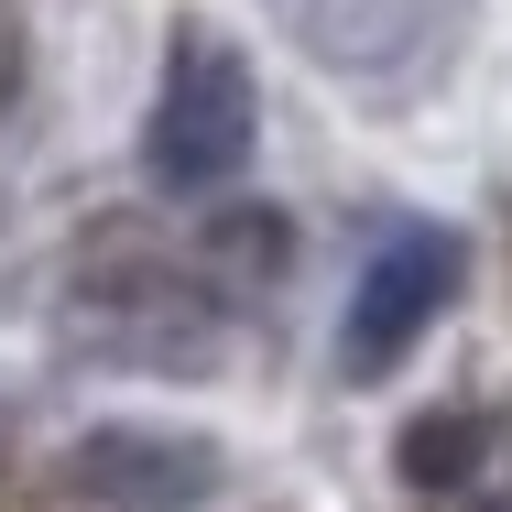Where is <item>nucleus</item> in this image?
Segmentation results:
<instances>
[{
	"label": "nucleus",
	"instance_id": "nucleus-1",
	"mask_svg": "<svg viewBox=\"0 0 512 512\" xmlns=\"http://www.w3.org/2000/svg\"><path fill=\"white\" fill-rule=\"evenodd\" d=\"M251 142H262V99H251V66L218 44V33H175V55H164V88H153V120H142V164H153V186H175V197H207V186H229L240 164H251Z\"/></svg>",
	"mask_w": 512,
	"mask_h": 512
},
{
	"label": "nucleus",
	"instance_id": "nucleus-2",
	"mask_svg": "<svg viewBox=\"0 0 512 512\" xmlns=\"http://www.w3.org/2000/svg\"><path fill=\"white\" fill-rule=\"evenodd\" d=\"M447 295H458V240L447 229H425V218H404L371 262H360V284H349V327H338V371L349 382H382V371H404L414 338L447 316Z\"/></svg>",
	"mask_w": 512,
	"mask_h": 512
},
{
	"label": "nucleus",
	"instance_id": "nucleus-3",
	"mask_svg": "<svg viewBox=\"0 0 512 512\" xmlns=\"http://www.w3.org/2000/svg\"><path fill=\"white\" fill-rule=\"evenodd\" d=\"M218 480H229L218 447L153 436V425H99L55 458V502H77V512H197Z\"/></svg>",
	"mask_w": 512,
	"mask_h": 512
},
{
	"label": "nucleus",
	"instance_id": "nucleus-4",
	"mask_svg": "<svg viewBox=\"0 0 512 512\" xmlns=\"http://www.w3.org/2000/svg\"><path fill=\"white\" fill-rule=\"evenodd\" d=\"M393 469H404L425 502L512 512V414L502 404H436V414H414L404 447H393Z\"/></svg>",
	"mask_w": 512,
	"mask_h": 512
},
{
	"label": "nucleus",
	"instance_id": "nucleus-5",
	"mask_svg": "<svg viewBox=\"0 0 512 512\" xmlns=\"http://www.w3.org/2000/svg\"><path fill=\"white\" fill-rule=\"evenodd\" d=\"M197 262H207V284H273V273H284V218H273V207L207 218V229H197Z\"/></svg>",
	"mask_w": 512,
	"mask_h": 512
},
{
	"label": "nucleus",
	"instance_id": "nucleus-6",
	"mask_svg": "<svg viewBox=\"0 0 512 512\" xmlns=\"http://www.w3.org/2000/svg\"><path fill=\"white\" fill-rule=\"evenodd\" d=\"M11 66H22V33H11V0H0V109H11Z\"/></svg>",
	"mask_w": 512,
	"mask_h": 512
}]
</instances>
